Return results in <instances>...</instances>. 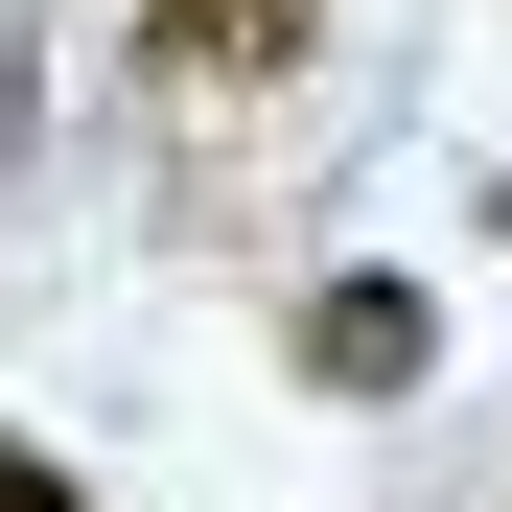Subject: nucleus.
Instances as JSON below:
<instances>
[{
    "label": "nucleus",
    "mask_w": 512,
    "mask_h": 512,
    "mask_svg": "<svg viewBox=\"0 0 512 512\" xmlns=\"http://www.w3.org/2000/svg\"><path fill=\"white\" fill-rule=\"evenodd\" d=\"M489 210H512V187H489Z\"/></svg>",
    "instance_id": "obj_5"
},
{
    "label": "nucleus",
    "mask_w": 512,
    "mask_h": 512,
    "mask_svg": "<svg viewBox=\"0 0 512 512\" xmlns=\"http://www.w3.org/2000/svg\"><path fill=\"white\" fill-rule=\"evenodd\" d=\"M0 512H70V466H47V443H0Z\"/></svg>",
    "instance_id": "obj_3"
},
{
    "label": "nucleus",
    "mask_w": 512,
    "mask_h": 512,
    "mask_svg": "<svg viewBox=\"0 0 512 512\" xmlns=\"http://www.w3.org/2000/svg\"><path fill=\"white\" fill-rule=\"evenodd\" d=\"M326 0H140V70L163 94H256V70H303Z\"/></svg>",
    "instance_id": "obj_2"
},
{
    "label": "nucleus",
    "mask_w": 512,
    "mask_h": 512,
    "mask_svg": "<svg viewBox=\"0 0 512 512\" xmlns=\"http://www.w3.org/2000/svg\"><path fill=\"white\" fill-rule=\"evenodd\" d=\"M303 373L326 396H419V373H443V303H419V280H303Z\"/></svg>",
    "instance_id": "obj_1"
},
{
    "label": "nucleus",
    "mask_w": 512,
    "mask_h": 512,
    "mask_svg": "<svg viewBox=\"0 0 512 512\" xmlns=\"http://www.w3.org/2000/svg\"><path fill=\"white\" fill-rule=\"evenodd\" d=\"M24 94H47V47H24V24H0V140H24Z\"/></svg>",
    "instance_id": "obj_4"
}]
</instances>
